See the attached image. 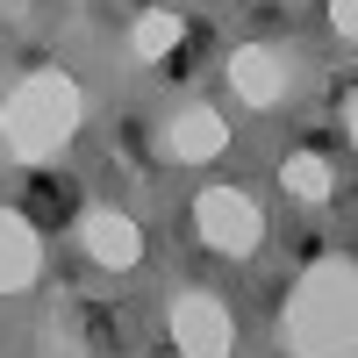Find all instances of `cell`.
Masks as SVG:
<instances>
[{"label":"cell","mask_w":358,"mask_h":358,"mask_svg":"<svg viewBox=\"0 0 358 358\" xmlns=\"http://www.w3.org/2000/svg\"><path fill=\"white\" fill-rule=\"evenodd\" d=\"M280 337L294 358H351L358 351V265L351 258H315L294 301L280 315Z\"/></svg>","instance_id":"cell-1"},{"label":"cell","mask_w":358,"mask_h":358,"mask_svg":"<svg viewBox=\"0 0 358 358\" xmlns=\"http://www.w3.org/2000/svg\"><path fill=\"white\" fill-rule=\"evenodd\" d=\"M79 129V86L65 72H29L8 101H0V143L22 165H50Z\"/></svg>","instance_id":"cell-2"},{"label":"cell","mask_w":358,"mask_h":358,"mask_svg":"<svg viewBox=\"0 0 358 358\" xmlns=\"http://www.w3.org/2000/svg\"><path fill=\"white\" fill-rule=\"evenodd\" d=\"M194 222H201V236H208V244H215V251H229V258L258 251V236H265L258 208L236 194V187H208V194L194 201Z\"/></svg>","instance_id":"cell-3"},{"label":"cell","mask_w":358,"mask_h":358,"mask_svg":"<svg viewBox=\"0 0 358 358\" xmlns=\"http://www.w3.org/2000/svg\"><path fill=\"white\" fill-rule=\"evenodd\" d=\"M172 344L187 351V358H229V344H236V322H229V308L215 301V294H179L172 301Z\"/></svg>","instance_id":"cell-4"},{"label":"cell","mask_w":358,"mask_h":358,"mask_svg":"<svg viewBox=\"0 0 358 358\" xmlns=\"http://www.w3.org/2000/svg\"><path fill=\"white\" fill-rule=\"evenodd\" d=\"M43 273V244L15 208H0V294H22L29 280Z\"/></svg>","instance_id":"cell-5"},{"label":"cell","mask_w":358,"mask_h":358,"mask_svg":"<svg viewBox=\"0 0 358 358\" xmlns=\"http://www.w3.org/2000/svg\"><path fill=\"white\" fill-rule=\"evenodd\" d=\"M229 79H236V94H244L251 108H273L287 94V57L265 50V43H244V50L229 57Z\"/></svg>","instance_id":"cell-6"},{"label":"cell","mask_w":358,"mask_h":358,"mask_svg":"<svg viewBox=\"0 0 358 358\" xmlns=\"http://www.w3.org/2000/svg\"><path fill=\"white\" fill-rule=\"evenodd\" d=\"M79 236H86V251H94L101 265H115V273L143 258L136 222H129V215H108V208H86V215H79Z\"/></svg>","instance_id":"cell-7"},{"label":"cell","mask_w":358,"mask_h":358,"mask_svg":"<svg viewBox=\"0 0 358 358\" xmlns=\"http://www.w3.org/2000/svg\"><path fill=\"white\" fill-rule=\"evenodd\" d=\"M222 143H229V122H222L215 108H187V115H179V122L165 129V151H172V158H187V165L215 158Z\"/></svg>","instance_id":"cell-8"},{"label":"cell","mask_w":358,"mask_h":358,"mask_svg":"<svg viewBox=\"0 0 358 358\" xmlns=\"http://www.w3.org/2000/svg\"><path fill=\"white\" fill-rule=\"evenodd\" d=\"M280 179H287V194H301V201H330V187H337V179H330V165H322L315 151H294Z\"/></svg>","instance_id":"cell-9"},{"label":"cell","mask_w":358,"mask_h":358,"mask_svg":"<svg viewBox=\"0 0 358 358\" xmlns=\"http://www.w3.org/2000/svg\"><path fill=\"white\" fill-rule=\"evenodd\" d=\"M129 43H136V57H165V50L179 43V15H165V8H158V15H143Z\"/></svg>","instance_id":"cell-10"},{"label":"cell","mask_w":358,"mask_h":358,"mask_svg":"<svg viewBox=\"0 0 358 358\" xmlns=\"http://www.w3.org/2000/svg\"><path fill=\"white\" fill-rule=\"evenodd\" d=\"M43 358H86V344H79L72 322H43Z\"/></svg>","instance_id":"cell-11"},{"label":"cell","mask_w":358,"mask_h":358,"mask_svg":"<svg viewBox=\"0 0 358 358\" xmlns=\"http://www.w3.org/2000/svg\"><path fill=\"white\" fill-rule=\"evenodd\" d=\"M330 22H337V36H351L358 29V0H330Z\"/></svg>","instance_id":"cell-12"},{"label":"cell","mask_w":358,"mask_h":358,"mask_svg":"<svg viewBox=\"0 0 358 358\" xmlns=\"http://www.w3.org/2000/svg\"><path fill=\"white\" fill-rule=\"evenodd\" d=\"M0 8H15V0H0Z\"/></svg>","instance_id":"cell-13"}]
</instances>
